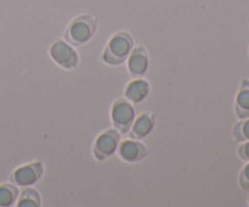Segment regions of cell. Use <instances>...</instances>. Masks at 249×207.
<instances>
[{
	"label": "cell",
	"instance_id": "1",
	"mask_svg": "<svg viewBox=\"0 0 249 207\" xmlns=\"http://www.w3.org/2000/svg\"><path fill=\"white\" fill-rule=\"evenodd\" d=\"M96 31V19L92 15H82L71 22L65 32V39L71 45H84L95 36Z\"/></svg>",
	"mask_w": 249,
	"mask_h": 207
},
{
	"label": "cell",
	"instance_id": "2",
	"mask_svg": "<svg viewBox=\"0 0 249 207\" xmlns=\"http://www.w3.org/2000/svg\"><path fill=\"white\" fill-rule=\"evenodd\" d=\"M134 48L133 37L128 32H119L109 39L102 60L111 66H119L128 58Z\"/></svg>",
	"mask_w": 249,
	"mask_h": 207
},
{
	"label": "cell",
	"instance_id": "3",
	"mask_svg": "<svg viewBox=\"0 0 249 207\" xmlns=\"http://www.w3.org/2000/svg\"><path fill=\"white\" fill-rule=\"evenodd\" d=\"M111 118L113 126L119 133H128L135 118V109L126 99H118L114 101L111 110Z\"/></svg>",
	"mask_w": 249,
	"mask_h": 207
},
{
	"label": "cell",
	"instance_id": "4",
	"mask_svg": "<svg viewBox=\"0 0 249 207\" xmlns=\"http://www.w3.org/2000/svg\"><path fill=\"white\" fill-rule=\"evenodd\" d=\"M49 53H50L51 58L65 70H74L78 67L79 56L75 49L67 41L56 40L50 46Z\"/></svg>",
	"mask_w": 249,
	"mask_h": 207
},
{
	"label": "cell",
	"instance_id": "5",
	"mask_svg": "<svg viewBox=\"0 0 249 207\" xmlns=\"http://www.w3.org/2000/svg\"><path fill=\"white\" fill-rule=\"evenodd\" d=\"M121 141V133L117 129H108L97 136L94 144V156L99 161L107 160L116 152Z\"/></svg>",
	"mask_w": 249,
	"mask_h": 207
},
{
	"label": "cell",
	"instance_id": "6",
	"mask_svg": "<svg viewBox=\"0 0 249 207\" xmlns=\"http://www.w3.org/2000/svg\"><path fill=\"white\" fill-rule=\"evenodd\" d=\"M44 173V166L40 161L28 163L14 170L10 179L17 187H28L38 182Z\"/></svg>",
	"mask_w": 249,
	"mask_h": 207
},
{
	"label": "cell",
	"instance_id": "7",
	"mask_svg": "<svg viewBox=\"0 0 249 207\" xmlns=\"http://www.w3.org/2000/svg\"><path fill=\"white\" fill-rule=\"evenodd\" d=\"M148 68V54L142 45L133 48L128 56V70L133 77H142Z\"/></svg>",
	"mask_w": 249,
	"mask_h": 207
},
{
	"label": "cell",
	"instance_id": "8",
	"mask_svg": "<svg viewBox=\"0 0 249 207\" xmlns=\"http://www.w3.org/2000/svg\"><path fill=\"white\" fill-rule=\"evenodd\" d=\"M118 155L128 163L140 162L147 156V148L136 140H124L119 145Z\"/></svg>",
	"mask_w": 249,
	"mask_h": 207
},
{
	"label": "cell",
	"instance_id": "9",
	"mask_svg": "<svg viewBox=\"0 0 249 207\" xmlns=\"http://www.w3.org/2000/svg\"><path fill=\"white\" fill-rule=\"evenodd\" d=\"M150 93V83L146 79H134L126 85L125 97L131 104H139L146 99Z\"/></svg>",
	"mask_w": 249,
	"mask_h": 207
},
{
	"label": "cell",
	"instance_id": "10",
	"mask_svg": "<svg viewBox=\"0 0 249 207\" xmlns=\"http://www.w3.org/2000/svg\"><path fill=\"white\" fill-rule=\"evenodd\" d=\"M153 127H155V116L152 112H145L133 123L130 136L133 139L145 138L152 132Z\"/></svg>",
	"mask_w": 249,
	"mask_h": 207
},
{
	"label": "cell",
	"instance_id": "11",
	"mask_svg": "<svg viewBox=\"0 0 249 207\" xmlns=\"http://www.w3.org/2000/svg\"><path fill=\"white\" fill-rule=\"evenodd\" d=\"M236 116L240 119L249 118V79H242L235 99Z\"/></svg>",
	"mask_w": 249,
	"mask_h": 207
},
{
	"label": "cell",
	"instance_id": "12",
	"mask_svg": "<svg viewBox=\"0 0 249 207\" xmlns=\"http://www.w3.org/2000/svg\"><path fill=\"white\" fill-rule=\"evenodd\" d=\"M18 207H40L41 206V197L36 190L32 188H26L22 190L21 196H19Z\"/></svg>",
	"mask_w": 249,
	"mask_h": 207
},
{
	"label": "cell",
	"instance_id": "13",
	"mask_svg": "<svg viewBox=\"0 0 249 207\" xmlns=\"http://www.w3.org/2000/svg\"><path fill=\"white\" fill-rule=\"evenodd\" d=\"M18 196V189L14 184L0 185V207H10L15 205Z\"/></svg>",
	"mask_w": 249,
	"mask_h": 207
},
{
	"label": "cell",
	"instance_id": "14",
	"mask_svg": "<svg viewBox=\"0 0 249 207\" xmlns=\"http://www.w3.org/2000/svg\"><path fill=\"white\" fill-rule=\"evenodd\" d=\"M232 138L233 140L243 141L249 140V118H246L245 121H241L233 127L232 129Z\"/></svg>",
	"mask_w": 249,
	"mask_h": 207
},
{
	"label": "cell",
	"instance_id": "15",
	"mask_svg": "<svg viewBox=\"0 0 249 207\" xmlns=\"http://www.w3.org/2000/svg\"><path fill=\"white\" fill-rule=\"evenodd\" d=\"M238 184H240L241 189L243 191L249 192V161L248 163H246L243 166L242 169H241L240 177H238Z\"/></svg>",
	"mask_w": 249,
	"mask_h": 207
},
{
	"label": "cell",
	"instance_id": "16",
	"mask_svg": "<svg viewBox=\"0 0 249 207\" xmlns=\"http://www.w3.org/2000/svg\"><path fill=\"white\" fill-rule=\"evenodd\" d=\"M237 155L241 160L248 162L249 161V140L243 141V144H241L237 149Z\"/></svg>",
	"mask_w": 249,
	"mask_h": 207
},
{
	"label": "cell",
	"instance_id": "17",
	"mask_svg": "<svg viewBox=\"0 0 249 207\" xmlns=\"http://www.w3.org/2000/svg\"><path fill=\"white\" fill-rule=\"evenodd\" d=\"M248 205H249V199H248Z\"/></svg>",
	"mask_w": 249,
	"mask_h": 207
}]
</instances>
